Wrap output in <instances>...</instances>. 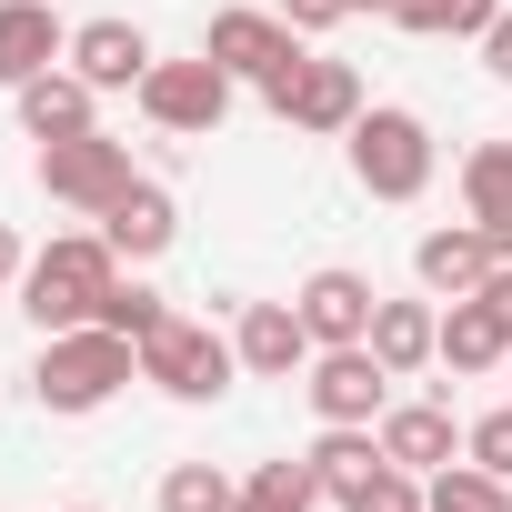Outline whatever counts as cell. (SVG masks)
I'll use <instances>...</instances> for the list:
<instances>
[{
    "mask_svg": "<svg viewBox=\"0 0 512 512\" xmlns=\"http://www.w3.org/2000/svg\"><path fill=\"white\" fill-rule=\"evenodd\" d=\"M231 372H241V352H231L211 322H191V312H171V322L141 342V382H161L171 402H221Z\"/></svg>",
    "mask_w": 512,
    "mask_h": 512,
    "instance_id": "4",
    "label": "cell"
},
{
    "mask_svg": "<svg viewBox=\"0 0 512 512\" xmlns=\"http://www.w3.org/2000/svg\"><path fill=\"white\" fill-rule=\"evenodd\" d=\"M231 81H251V91H262V81H282L292 61H302V31L282 21V11H211V41H201Z\"/></svg>",
    "mask_w": 512,
    "mask_h": 512,
    "instance_id": "9",
    "label": "cell"
},
{
    "mask_svg": "<svg viewBox=\"0 0 512 512\" xmlns=\"http://www.w3.org/2000/svg\"><path fill=\"white\" fill-rule=\"evenodd\" d=\"M161 512H241V482L221 462H171L161 472Z\"/></svg>",
    "mask_w": 512,
    "mask_h": 512,
    "instance_id": "24",
    "label": "cell"
},
{
    "mask_svg": "<svg viewBox=\"0 0 512 512\" xmlns=\"http://www.w3.org/2000/svg\"><path fill=\"white\" fill-rule=\"evenodd\" d=\"M482 302H492V312H502V322H512V262H502V272H492V282H482Z\"/></svg>",
    "mask_w": 512,
    "mask_h": 512,
    "instance_id": "32",
    "label": "cell"
},
{
    "mask_svg": "<svg viewBox=\"0 0 512 512\" xmlns=\"http://www.w3.org/2000/svg\"><path fill=\"white\" fill-rule=\"evenodd\" d=\"M342 512H432L422 502V472H402V462H382L362 492H342Z\"/></svg>",
    "mask_w": 512,
    "mask_h": 512,
    "instance_id": "27",
    "label": "cell"
},
{
    "mask_svg": "<svg viewBox=\"0 0 512 512\" xmlns=\"http://www.w3.org/2000/svg\"><path fill=\"white\" fill-rule=\"evenodd\" d=\"M61 61H71V31H61L51 0H0V91H21Z\"/></svg>",
    "mask_w": 512,
    "mask_h": 512,
    "instance_id": "12",
    "label": "cell"
},
{
    "mask_svg": "<svg viewBox=\"0 0 512 512\" xmlns=\"http://www.w3.org/2000/svg\"><path fill=\"white\" fill-rule=\"evenodd\" d=\"M141 111H151L161 131H181V141H211V131H221V111H231V71H221L211 51H201V61H151Z\"/></svg>",
    "mask_w": 512,
    "mask_h": 512,
    "instance_id": "7",
    "label": "cell"
},
{
    "mask_svg": "<svg viewBox=\"0 0 512 512\" xmlns=\"http://www.w3.org/2000/svg\"><path fill=\"white\" fill-rule=\"evenodd\" d=\"M71 71H81L91 91H141V81H151L141 21H81V31H71Z\"/></svg>",
    "mask_w": 512,
    "mask_h": 512,
    "instance_id": "16",
    "label": "cell"
},
{
    "mask_svg": "<svg viewBox=\"0 0 512 512\" xmlns=\"http://www.w3.org/2000/svg\"><path fill=\"white\" fill-rule=\"evenodd\" d=\"M342 141H352V181H362L372 201H422V191H432V171H442L432 121H422V111H402V101H372Z\"/></svg>",
    "mask_w": 512,
    "mask_h": 512,
    "instance_id": "3",
    "label": "cell"
},
{
    "mask_svg": "<svg viewBox=\"0 0 512 512\" xmlns=\"http://www.w3.org/2000/svg\"><path fill=\"white\" fill-rule=\"evenodd\" d=\"M392 362L372 352V342H332V352H312V372H302V392H312V412L322 422H382L392 412Z\"/></svg>",
    "mask_w": 512,
    "mask_h": 512,
    "instance_id": "6",
    "label": "cell"
},
{
    "mask_svg": "<svg viewBox=\"0 0 512 512\" xmlns=\"http://www.w3.org/2000/svg\"><path fill=\"white\" fill-rule=\"evenodd\" d=\"M432 362H442V372H502V362H512V322H502L482 292H462V302H442Z\"/></svg>",
    "mask_w": 512,
    "mask_h": 512,
    "instance_id": "14",
    "label": "cell"
},
{
    "mask_svg": "<svg viewBox=\"0 0 512 512\" xmlns=\"http://www.w3.org/2000/svg\"><path fill=\"white\" fill-rule=\"evenodd\" d=\"M21 272H31V251H21V231H11V221H0V282H21Z\"/></svg>",
    "mask_w": 512,
    "mask_h": 512,
    "instance_id": "31",
    "label": "cell"
},
{
    "mask_svg": "<svg viewBox=\"0 0 512 512\" xmlns=\"http://www.w3.org/2000/svg\"><path fill=\"white\" fill-rule=\"evenodd\" d=\"M81 512H91V502H81Z\"/></svg>",
    "mask_w": 512,
    "mask_h": 512,
    "instance_id": "33",
    "label": "cell"
},
{
    "mask_svg": "<svg viewBox=\"0 0 512 512\" xmlns=\"http://www.w3.org/2000/svg\"><path fill=\"white\" fill-rule=\"evenodd\" d=\"M111 282H121V251H111L101 231H61L51 251H31V272H21V312H31L41 332H81V322H101Z\"/></svg>",
    "mask_w": 512,
    "mask_h": 512,
    "instance_id": "2",
    "label": "cell"
},
{
    "mask_svg": "<svg viewBox=\"0 0 512 512\" xmlns=\"http://www.w3.org/2000/svg\"><path fill=\"white\" fill-rule=\"evenodd\" d=\"M91 101H101V91H91L81 71H41V81H21V131H31V141L101 131V121H91Z\"/></svg>",
    "mask_w": 512,
    "mask_h": 512,
    "instance_id": "19",
    "label": "cell"
},
{
    "mask_svg": "<svg viewBox=\"0 0 512 512\" xmlns=\"http://www.w3.org/2000/svg\"><path fill=\"white\" fill-rule=\"evenodd\" d=\"M482 71L512 91V11H492V31H482Z\"/></svg>",
    "mask_w": 512,
    "mask_h": 512,
    "instance_id": "30",
    "label": "cell"
},
{
    "mask_svg": "<svg viewBox=\"0 0 512 512\" xmlns=\"http://www.w3.org/2000/svg\"><path fill=\"white\" fill-rule=\"evenodd\" d=\"M462 211H472V231L512 262V141H472L462 151Z\"/></svg>",
    "mask_w": 512,
    "mask_h": 512,
    "instance_id": "18",
    "label": "cell"
},
{
    "mask_svg": "<svg viewBox=\"0 0 512 512\" xmlns=\"http://www.w3.org/2000/svg\"><path fill=\"white\" fill-rule=\"evenodd\" d=\"M121 382H141V342H121L111 322H81V332H41V362H31V392L41 412H101Z\"/></svg>",
    "mask_w": 512,
    "mask_h": 512,
    "instance_id": "1",
    "label": "cell"
},
{
    "mask_svg": "<svg viewBox=\"0 0 512 512\" xmlns=\"http://www.w3.org/2000/svg\"><path fill=\"white\" fill-rule=\"evenodd\" d=\"M432 332H442L432 302H382V312H372V352H382L392 372H422V362H432Z\"/></svg>",
    "mask_w": 512,
    "mask_h": 512,
    "instance_id": "21",
    "label": "cell"
},
{
    "mask_svg": "<svg viewBox=\"0 0 512 512\" xmlns=\"http://www.w3.org/2000/svg\"><path fill=\"white\" fill-rule=\"evenodd\" d=\"M262 101H272L292 131H352V121H362V71H352V61H312V51H302L282 81H262Z\"/></svg>",
    "mask_w": 512,
    "mask_h": 512,
    "instance_id": "8",
    "label": "cell"
},
{
    "mask_svg": "<svg viewBox=\"0 0 512 512\" xmlns=\"http://www.w3.org/2000/svg\"><path fill=\"white\" fill-rule=\"evenodd\" d=\"M302 462H312V472H322V492L342 502V492H362V482L382 472V432H372V422H322V442H312Z\"/></svg>",
    "mask_w": 512,
    "mask_h": 512,
    "instance_id": "20",
    "label": "cell"
},
{
    "mask_svg": "<svg viewBox=\"0 0 512 512\" xmlns=\"http://www.w3.org/2000/svg\"><path fill=\"white\" fill-rule=\"evenodd\" d=\"M492 11H502V0H392V21L412 41H482Z\"/></svg>",
    "mask_w": 512,
    "mask_h": 512,
    "instance_id": "22",
    "label": "cell"
},
{
    "mask_svg": "<svg viewBox=\"0 0 512 512\" xmlns=\"http://www.w3.org/2000/svg\"><path fill=\"white\" fill-rule=\"evenodd\" d=\"M101 241L121 251V262H161V251L181 241V211H171V191H161V181H131V191L101 211Z\"/></svg>",
    "mask_w": 512,
    "mask_h": 512,
    "instance_id": "17",
    "label": "cell"
},
{
    "mask_svg": "<svg viewBox=\"0 0 512 512\" xmlns=\"http://www.w3.org/2000/svg\"><path fill=\"white\" fill-rule=\"evenodd\" d=\"M101 322H111L121 342H151V332L171 322V302H161L151 282H111V302H101Z\"/></svg>",
    "mask_w": 512,
    "mask_h": 512,
    "instance_id": "26",
    "label": "cell"
},
{
    "mask_svg": "<svg viewBox=\"0 0 512 512\" xmlns=\"http://www.w3.org/2000/svg\"><path fill=\"white\" fill-rule=\"evenodd\" d=\"M372 432H382V462H402V472H422V482H432V472L462 452V422H452V402H392Z\"/></svg>",
    "mask_w": 512,
    "mask_h": 512,
    "instance_id": "15",
    "label": "cell"
},
{
    "mask_svg": "<svg viewBox=\"0 0 512 512\" xmlns=\"http://www.w3.org/2000/svg\"><path fill=\"white\" fill-rule=\"evenodd\" d=\"M462 452H472L482 472H502V482H512V402H502V412H482V422L462 432Z\"/></svg>",
    "mask_w": 512,
    "mask_h": 512,
    "instance_id": "28",
    "label": "cell"
},
{
    "mask_svg": "<svg viewBox=\"0 0 512 512\" xmlns=\"http://www.w3.org/2000/svg\"><path fill=\"white\" fill-rule=\"evenodd\" d=\"M131 181H141V171H131V141H111V131L41 141V191H51V201H71V211H91V221H101Z\"/></svg>",
    "mask_w": 512,
    "mask_h": 512,
    "instance_id": "5",
    "label": "cell"
},
{
    "mask_svg": "<svg viewBox=\"0 0 512 512\" xmlns=\"http://www.w3.org/2000/svg\"><path fill=\"white\" fill-rule=\"evenodd\" d=\"M312 502H322V472L312 462H262L241 482V512H312Z\"/></svg>",
    "mask_w": 512,
    "mask_h": 512,
    "instance_id": "25",
    "label": "cell"
},
{
    "mask_svg": "<svg viewBox=\"0 0 512 512\" xmlns=\"http://www.w3.org/2000/svg\"><path fill=\"white\" fill-rule=\"evenodd\" d=\"M422 502H432V512H512V482L482 472V462H442V472L422 482Z\"/></svg>",
    "mask_w": 512,
    "mask_h": 512,
    "instance_id": "23",
    "label": "cell"
},
{
    "mask_svg": "<svg viewBox=\"0 0 512 512\" xmlns=\"http://www.w3.org/2000/svg\"><path fill=\"white\" fill-rule=\"evenodd\" d=\"M412 272H422L432 302H462V292H482V282L502 272V251H492L472 221H452V231H422V241H412Z\"/></svg>",
    "mask_w": 512,
    "mask_h": 512,
    "instance_id": "13",
    "label": "cell"
},
{
    "mask_svg": "<svg viewBox=\"0 0 512 512\" xmlns=\"http://www.w3.org/2000/svg\"><path fill=\"white\" fill-rule=\"evenodd\" d=\"M292 312H302V332H312V352H332V342H372V312H382V292L362 282V272H342V262H322L302 292H292Z\"/></svg>",
    "mask_w": 512,
    "mask_h": 512,
    "instance_id": "10",
    "label": "cell"
},
{
    "mask_svg": "<svg viewBox=\"0 0 512 512\" xmlns=\"http://www.w3.org/2000/svg\"><path fill=\"white\" fill-rule=\"evenodd\" d=\"M352 11H362V0H282V21H292L302 41H312V31H342Z\"/></svg>",
    "mask_w": 512,
    "mask_h": 512,
    "instance_id": "29",
    "label": "cell"
},
{
    "mask_svg": "<svg viewBox=\"0 0 512 512\" xmlns=\"http://www.w3.org/2000/svg\"><path fill=\"white\" fill-rule=\"evenodd\" d=\"M231 352H241V372H262V382L312 372V332H302V312H292V302H241Z\"/></svg>",
    "mask_w": 512,
    "mask_h": 512,
    "instance_id": "11",
    "label": "cell"
}]
</instances>
